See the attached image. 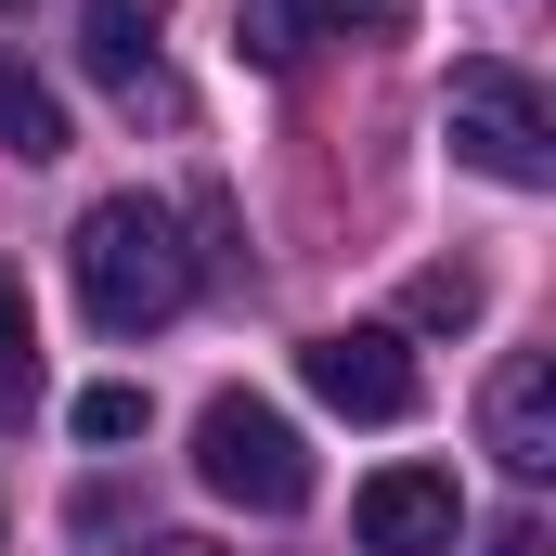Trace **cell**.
Masks as SVG:
<instances>
[{"label":"cell","instance_id":"1","mask_svg":"<svg viewBox=\"0 0 556 556\" xmlns=\"http://www.w3.org/2000/svg\"><path fill=\"white\" fill-rule=\"evenodd\" d=\"M65 260H78V311H91L104 337H155V324L194 298V247H181V220H168L155 194H104Z\"/></svg>","mask_w":556,"mask_h":556},{"label":"cell","instance_id":"2","mask_svg":"<svg viewBox=\"0 0 556 556\" xmlns=\"http://www.w3.org/2000/svg\"><path fill=\"white\" fill-rule=\"evenodd\" d=\"M194 479H207L220 505H247V518H298V505H311V440H298L273 402L220 389V402L194 415Z\"/></svg>","mask_w":556,"mask_h":556},{"label":"cell","instance_id":"3","mask_svg":"<svg viewBox=\"0 0 556 556\" xmlns=\"http://www.w3.org/2000/svg\"><path fill=\"white\" fill-rule=\"evenodd\" d=\"M453 155L492 168V181H518V194H544V181H556V117H544V91H531L518 65H453Z\"/></svg>","mask_w":556,"mask_h":556},{"label":"cell","instance_id":"4","mask_svg":"<svg viewBox=\"0 0 556 556\" xmlns=\"http://www.w3.org/2000/svg\"><path fill=\"white\" fill-rule=\"evenodd\" d=\"M298 376H311V402H324V415H350V427H402V415L427 402L415 350H402L389 324H337V337H311V350H298Z\"/></svg>","mask_w":556,"mask_h":556},{"label":"cell","instance_id":"5","mask_svg":"<svg viewBox=\"0 0 556 556\" xmlns=\"http://www.w3.org/2000/svg\"><path fill=\"white\" fill-rule=\"evenodd\" d=\"M350 531H363V556H453V531H466L453 466H376L363 505H350Z\"/></svg>","mask_w":556,"mask_h":556},{"label":"cell","instance_id":"6","mask_svg":"<svg viewBox=\"0 0 556 556\" xmlns=\"http://www.w3.org/2000/svg\"><path fill=\"white\" fill-rule=\"evenodd\" d=\"M479 427H492V466H505V479H556V363L544 350H518V363L492 376Z\"/></svg>","mask_w":556,"mask_h":556},{"label":"cell","instance_id":"7","mask_svg":"<svg viewBox=\"0 0 556 556\" xmlns=\"http://www.w3.org/2000/svg\"><path fill=\"white\" fill-rule=\"evenodd\" d=\"M155 26H168V0H78V52H91V78H117L130 104H168L142 65H155Z\"/></svg>","mask_w":556,"mask_h":556},{"label":"cell","instance_id":"8","mask_svg":"<svg viewBox=\"0 0 556 556\" xmlns=\"http://www.w3.org/2000/svg\"><path fill=\"white\" fill-rule=\"evenodd\" d=\"M0 142H13L26 168H52V155H65V91H52L39 65H0Z\"/></svg>","mask_w":556,"mask_h":556},{"label":"cell","instance_id":"9","mask_svg":"<svg viewBox=\"0 0 556 556\" xmlns=\"http://www.w3.org/2000/svg\"><path fill=\"white\" fill-rule=\"evenodd\" d=\"M247 52H260V65H298V52H311V0H247Z\"/></svg>","mask_w":556,"mask_h":556},{"label":"cell","instance_id":"10","mask_svg":"<svg viewBox=\"0 0 556 556\" xmlns=\"http://www.w3.org/2000/svg\"><path fill=\"white\" fill-rule=\"evenodd\" d=\"M415 324H479V273H415Z\"/></svg>","mask_w":556,"mask_h":556},{"label":"cell","instance_id":"11","mask_svg":"<svg viewBox=\"0 0 556 556\" xmlns=\"http://www.w3.org/2000/svg\"><path fill=\"white\" fill-rule=\"evenodd\" d=\"M78 440H142V389H78Z\"/></svg>","mask_w":556,"mask_h":556},{"label":"cell","instance_id":"12","mask_svg":"<svg viewBox=\"0 0 556 556\" xmlns=\"http://www.w3.org/2000/svg\"><path fill=\"white\" fill-rule=\"evenodd\" d=\"M311 13H337V26H402V0H311Z\"/></svg>","mask_w":556,"mask_h":556},{"label":"cell","instance_id":"13","mask_svg":"<svg viewBox=\"0 0 556 556\" xmlns=\"http://www.w3.org/2000/svg\"><path fill=\"white\" fill-rule=\"evenodd\" d=\"M0 350H26V285H13V260H0Z\"/></svg>","mask_w":556,"mask_h":556},{"label":"cell","instance_id":"14","mask_svg":"<svg viewBox=\"0 0 556 556\" xmlns=\"http://www.w3.org/2000/svg\"><path fill=\"white\" fill-rule=\"evenodd\" d=\"M479 556H544V531H531V518H505V531H492Z\"/></svg>","mask_w":556,"mask_h":556},{"label":"cell","instance_id":"15","mask_svg":"<svg viewBox=\"0 0 556 556\" xmlns=\"http://www.w3.org/2000/svg\"><path fill=\"white\" fill-rule=\"evenodd\" d=\"M155 556H220V544H155Z\"/></svg>","mask_w":556,"mask_h":556}]
</instances>
